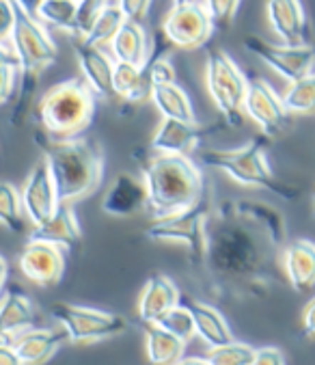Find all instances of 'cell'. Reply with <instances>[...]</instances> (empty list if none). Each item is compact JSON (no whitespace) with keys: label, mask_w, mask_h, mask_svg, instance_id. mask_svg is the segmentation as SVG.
<instances>
[{"label":"cell","mask_w":315,"mask_h":365,"mask_svg":"<svg viewBox=\"0 0 315 365\" xmlns=\"http://www.w3.org/2000/svg\"><path fill=\"white\" fill-rule=\"evenodd\" d=\"M9 39L22 63V85L11 113V125L20 128L31 115L41 74L50 65H54L58 52L46 24L31 9H26L20 0H16V26Z\"/></svg>","instance_id":"4"},{"label":"cell","mask_w":315,"mask_h":365,"mask_svg":"<svg viewBox=\"0 0 315 365\" xmlns=\"http://www.w3.org/2000/svg\"><path fill=\"white\" fill-rule=\"evenodd\" d=\"M244 113L257 123L264 136L270 140L283 136L289 125V110L285 108V102L277 91L262 78H249V93L244 102Z\"/></svg>","instance_id":"11"},{"label":"cell","mask_w":315,"mask_h":365,"mask_svg":"<svg viewBox=\"0 0 315 365\" xmlns=\"http://www.w3.org/2000/svg\"><path fill=\"white\" fill-rule=\"evenodd\" d=\"M205 87L218 113L222 115L224 123L233 128L242 125V113H244V102L249 93V78L242 74V69L235 65V61L220 48L207 50Z\"/></svg>","instance_id":"8"},{"label":"cell","mask_w":315,"mask_h":365,"mask_svg":"<svg viewBox=\"0 0 315 365\" xmlns=\"http://www.w3.org/2000/svg\"><path fill=\"white\" fill-rule=\"evenodd\" d=\"M281 264L289 285L296 292L306 294L315 287V242L300 238L285 245L281 253Z\"/></svg>","instance_id":"23"},{"label":"cell","mask_w":315,"mask_h":365,"mask_svg":"<svg viewBox=\"0 0 315 365\" xmlns=\"http://www.w3.org/2000/svg\"><path fill=\"white\" fill-rule=\"evenodd\" d=\"M35 148L41 152L54 178L61 203H76L98 190L106 171L104 150L93 136L52 138L43 130L33 132Z\"/></svg>","instance_id":"2"},{"label":"cell","mask_w":315,"mask_h":365,"mask_svg":"<svg viewBox=\"0 0 315 365\" xmlns=\"http://www.w3.org/2000/svg\"><path fill=\"white\" fill-rule=\"evenodd\" d=\"M143 180L147 184V210L155 216H169L192 207L205 195V182L190 156L134 150Z\"/></svg>","instance_id":"3"},{"label":"cell","mask_w":315,"mask_h":365,"mask_svg":"<svg viewBox=\"0 0 315 365\" xmlns=\"http://www.w3.org/2000/svg\"><path fill=\"white\" fill-rule=\"evenodd\" d=\"M95 91L85 78H69L50 87L33 110L39 130L52 138H76L87 134L95 119Z\"/></svg>","instance_id":"5"},{"label":"cell","mask_w":315,"mask_h":365,"mask_svg":"<svg viewBox=\"0 0 315 365\" xmlns=\"http://www.w3.org/2000/svg\"><path fill=\"white\" fill-rule=\"evenodd\" d=\"M175 365H212L207 356H182Z\"/></svg>","instance_id":"45"},{"label":"cell","mask_w":315,"mask_h":365,"mask_svg":"<svg viewBox=\"0 0 315 365\" xmlns=\"http://www.w3.org/2000/svg\"><path fill=\"white\" fill-rule=\"evenodd\" d=\"M242 46L249 54L266 63L270 69H274L279 76H283L289 83L309 76L315 65V43L289 46V43H272L259 35H247L242 39Z\"/></svg>","instance_id":"10"},{"label":"cell","mask_w":315,"mask_h":365,"mask_svg":"<svg viewBox=\"0 0 315 365\" xmlns=\"http://www.w3.org/2000/svg\"><path fill=\"white\" fill-rule=\"evenodd\" d=\"M192 3H199V0H173V5H192Z\"/></svg>","instance_id":"47"},{"label":"cell","mask_w":315,"mask_h":365,"mask_svg":"<svg viewBox=\"0 0 315 365\" xmlns=\"http://www.w3.org/2000/svg\"><path fill=\"white\" fill-rule=\"evenodd\" d=\"M29 240L56 245V247L69 249V251L81 247L83 230H81V223H78V216H76L71 203H61L52 218H48L43 225L33 227V232L29 234Z\"/></svg>","instance_id":"20"},{"label":"cell","mask_w":315,"mask_h":365,"mask_svg":"<svg viewBox=\"0 0 315 365\" xmlns=\"http://www.w3.org/2000/svg\"><path fill=\"white\" fill-rule=\"evenodd\" d=\"M35 16L50 29L65 31L76 37L78 33V3L76 0H41Z\"/></svg>","instance_id":"30"},{"label":"cell","mask_w":315,"mask_h":365,"mask_svg":"<svg viewBox=\"0 0 315 365\" xmlns=\"http://www.w3.org/2000/svg\"><path fill=\"white\" fill-rule=\"evenodd\" d=\"M123 11V16L130 20V22H145L147 14H149V7H151V0H119L117 3Z\"/></svg>","instance_id":"40"},{"label":"cell","mask_w":315,"mask_h":365,"mask_svg":"<svg viewBox=\"0 0 315 365\" xmlns=\"http://www.w3.org/2000/svg\"><path fill=\"white\" fill-rule=\"evenodd\" d=\"M50 316L69 333L71 344H93L128 331V320L123 316L95 307L54 303L50 305Z\"/></svg>","instance_id":"9"},{"label":"cell","mask_w":315,"mask_h":365,"mask_svg":"<svg viewBox=\"0 0 315 365\" xmlns=\"http://www.w3.org/2000/svg\"><path fill=\"white\" fill-rule=\"evenodd\" d=\"M0 365H24V361L11 344L3 341V346H0Z\"/></svg>","instance_id":"44"},{"label":"cell","mask_w":315,"mask_h":365,"mask_svg":"<svg viewBox=\"0 0 315 365\" xmlns=\"http://www.w3.org/2000/svg\"><path fill=\"white\" fill-rule=\"evenodd\" d=\"M22 85V63L11 39H0V102L9 104Z\"/></svg>","instance_id":"31"},{"label":"cell","mask_w":315,"mask_h":365,"mask_svg":"<svg viewBox=\"0 0 315 365\" xmlns=\"http://www.w3.org/2000/svg\"><path fill=\"white\" fill-rule=\"evenodd\" d=\"M285 108L291 115H315V74L296 81L283 93Z\"/></svg>","instance_id":"33"},{"label":"cell","mask_w":315,"mask_h":365,"mask_svg":"<svg viewBox=\"0 0 315 365\" xmlns=\"http://www.w3.org/2000/svg\"><path fill=\"white\" fill-rule=\"evenodd\" d=\"M22 190V199H24V207H26V216L33 227L43 225L48 218L54 216V212L61 205V197L54 184V178L50 173V167L46 160H39L29 178L24 180Z\"/></svg>","instance_id":"14"},{"label":"cell","mask_w":315,"mask_h":365,"mask_svg":"<svg viewBox=\"0 0 315 365\" xmlns=\"http://www.w3.org/2000/svg\"><path fill=\"white\" fill-rule=\"evenodd\" d=\"M125 22H128V18L123 16L121 7L119 5H108L106 11L98 18V22L89 31V35L85 37V41H89L93 46H100V48L110 46Z\"/></svg>","instance_id":"34"},{"label":"cell","mask_w":315,"mask_h":365,"mask_svg":"<svg viewBox=\"0 0 315 365\" xmlns=\"http://www.w3.org/2000/svg\"><path fill=\"white\" fill-rule=\"evenodd\" d=\"M302 331L306 337L315 339V297L302 309Z\"/></svg>","instance_id":"43"},{"label":"cell","mask_w":315,"mask_h":365,"mask_svg":"<svg viewBox=\"0 0 315 365\" xmlns=\"http://www.w3.org/2000/svg\"><path fill=\"white\" fill-rule=\"evenodd\" d=\"M266 14L272 31L283 43H309V24L300 0H266Z\"/></svg>","instance_id":"19"},{"label":"cell","mask_w":315,"mask_h":365,"mask_svg":"<svg viewBox=\"0 0 315 365\" xmlns=\"http://www.w3.org/2000/svg\"><path fill=\"white\" fill-rule=\"evenodd\" d=\"M184 305L190 309V314L195 318L197 335L207 344V348H216V346H224V344L233 341L229 322L214 305H207L201 301H184Z\"/></svg>","instance_id":"25"},{"label":"cell","mask_w":315,"mask_h":365,"mask_svg":"<svg viewBox=\"0 0 315 365\" xmlns=\"http://www.w3.org/2000/svg\"><path fill=\"white\" fill-rule=\"evenodd\" d=\"M149 195L147 184L143 178H136L134 173H119L102 199V212L115 218H128L147 207Z\"/></svg>","instance_id":"17"},{"label":"cell","mask_w":315,"mask_h":365,"mask_svg":"<svg viewBox=\"0 0 315 365\" xmlns=\"http://www.w3.org/2000/svg\"><path fill=\"white\" fill-rule=\"evenodd\" d=\"M37 322L35 305L22 287H5L3 305H0V331L3 341L11 344L20 333L31 331Z\"/></svg>","instance_id":"21"},{"label":"cell","mask_w":315,"mask_h":365,"mask_svg":"<svg viewBox=\"0 0 315 365\" xmlns=\"http://www.w3.org/2000/svg\"><path fill=\"white\" fill-rule=\"evenodd\" d=\"M214 199L205 195L188 210L153 218L145 230V236L155 242H180L188 249V257L195 268L205 266L210 247V218L214 214Z\"/></svg>","instance_id":"7"},{"label":"cell","mask_w":315,"mask_h":365,"mask_svg":"<svg viewBox=\"0 0 315 365\" xmlns=\"http://www.w3.org/2000/svg\"><path fill=\"white\" fill-rule=\"evenodd\" d=\"M268 140L270 138L262 134V136L249 140L244 148L203 150L199 154V158L207 169L227 173L233 182H238L242 186L266 190L270 195H277L281 201H296L300 197V188L279 180L274 175V171L270 169V163L266 158Z\"/></svg>","instance_id":"6"},{"label":"cell","mask_w":315,"mask_h":365,"mask_svg":"<svg viewBox=\"0 0 315 365\" xmlns=\"http://www.w3.org/2000/svg\"><path fill=\"white\" fill-rule=\"evenodd\" d=\"M231 212L235 214H240L244 218H249V221L257 223L259 227H264L277 245L285 247V240H287V223H285V218L283 214L264 203V201H257V199H227L222 201Z\"/></svg>","instance_id":"24"},{"label":"cell","mask_w":315,"mask_h":365,"mask_svg":"<svg viewBox=\"0 0 315 365\" xmlns=\"http://www.w3.org/2000/svg\"><path fill=\"white\" fill-rule=\"evenodd\" d=\"M229 123H199V121H180V119H165L158 125L151 136V150L160 154H177L190 156L203 138L210 134L220 132Z\"/></svg>","instance_id":"13"},{"label":"cell","mask_w":315,"mask_h":365,"mask_svg":"<svg viewBox=\"0 0 315 365\" xmlns=\"http://www.w3.org/2000/svg\"><path fill=\"white\" fill-rule=\"evenodd\" d=\"M20 3L26 7V9H31L33 14H35V9L39 7V3H41V0H20Z\"/></svg>","instance_id":"46"},{"label":"cell","mask_w":315,"mask_h":365,"mask_svg":"<svg viewBox=\"0 0 315 365\" xmlns=\"http://www.w3.org/2000/svg\"><path fill=\"white\" fill-rule=\"evenodd\" d=\"M110 3L108 0H81L78 3V33L76 37L85 39L89 35V31L93 29V24L98 22V18L106 11Z\"/></svg>","instance_id":"39"},{"label":"cell","mask_w":315,"mask_h":365,"mask_svg":"<svg viewBox=\"0 0 315 365\" xmlns=\"http://www.w3.org/2000/svg\"><path fill=\"white\" fill-rule=\"evenodd\" d=\"M242 0H203V7L216 29H229L238 16Z\"/></svg>","instance_id":"38"},{"label":"cell","mask_w":315,"mask_h":365,"mask_svg":"<svg viewBox=\"0 0 315 365\" xmlns=\"http://www.w3.org/2000/svg\"><path fill=\"white\" fill-rule=\"evenodd\" d=\"M162 329H167L169 333H173V335H177L180 339H184L186 344L197 335V327H195V318H192V314H190V309L184 305V303H180L177 307H173L160 322Z\"/></svg>","instance_id":"37"},{"label":"cell","mask_w":315,"mask_h":365,"mask_svg":"<svg viewBox=\"0 0 315 365\" xmlns=\"http://www.w3.org/2000/svg\"><path fill=\"white\" fill-rule=\"evenodd\" d=\"M115 93H117V98H121V100H125L130 104H140L147 98L151 100L153 87L147 81L143 67L117 61V67H115Z\"/></svg>","instance_id":"28"},{"label":"cell","mask_w":315,"mask_h":365,"mask_svg":"<svg viewBox=\"0 0 315 365\" xmlns=\"http://www.w3.org/2000/svg\"><path fill=\"white\" fill-rule=\"evenodd\" d=\"M313 216H315V192H313Z\"/></svg>","instance_id":"48"},{"label":"cell","mask_w":315,"mask_h":365,"mask_svg":"<svg viewBox=\"0 0 315 365\" xmlns=\"http://www.w3.org/2000/svg\"><path fill=\"white\" fill-rule=\"evenodd\" d=\"M3 9V26H0V39H9L16 26V0H0Z\"/></svg>","instance_id":"41"},{"label":"cell","mask_w":315,"mask_h":365,"mask_svg":"<svg viewBox=\"0 0 315 365\" xmlns=\"http://www.w3.org/2000/svg\"><path fill=\"white\" fill-rule=\"evenodd\" d=\"M151 102L155 108L160 110L165 119H180V121H197L192 102L188 93L175 83V85H162V87H153Z\"/></svg>","instance_id":"29"},{"label":"cell","mask_w":315,"mask_h":365,"mask_svg":"<svg viewBox=\"0 0 315 365\" xmlns=\"http://www.w3.org/2000/svg\"><path fill=\"white\" fill-rule=\"evenodd\" d=\"M255 354H257V348L233 339L224 346L210 348L207 359L212 365H253Z\"/></svg>","instance_id":"35"},{"label":"cell","mask_w":315,"mask_h":365,"mask_svg":"<svg viewBox=\"0 0 315 365\" xmlns=\"http://www.w3.org/2000/svg\"><path fill=\"white\" fill-rule=\"evenodd\" d=\"M186 341L169 333L160 324H147L145 350L151 365H175L184 356Z\"/></svg>","instance_id":"27"},{"label":"cell","mask_w":315,"mask_h":365,"mask_svg":"<svg viewBox=\"0 0 315 365\" xmlns=\"http://www.w3.org/2000/svg\"><path fill=\"white\" fill-rule=\"evenodd\" d=\"M143 71H145L147 81L151 83V87H162V85H175L177 83L175 65L162 50H155L147 58V63L143 65Z\"/></svg>","instance_id":"36"},{"label":"cell","mask_w":315,"mask_h":365,"mask_svg":"<svg viewBox=\"0 0 315 365\" xmlns=\"http://www.w3.org/2000/svg\"><path fill=\"white\" fill-rule=\"evenodd\" d=\"M214 22L207 16L205 7L199 3L192 5H173L169 16L162 22V33L171 46L182 50H197L205 46L214 33Z\"/></svg>","instance_id":"12"},{"label":"cell","mask_w":315,"mask_h":365,"mask_svg":"<svg viewBox=\"0 0 315 365\" xmlns=\"http://www.w3.org/2000/svg\"><path fill=\"white\" fill-rule=\"evenodd\" d=\"M73 54L81 67V74L87 81V85L95 91L98 98L110 100L117 98L115 93V67L117 61L110 56L104 48L93 46L81 37H73Z\"/></svg>","instance_id":"15"},{"label":"cell","mask_w":315,"mask_h":365,"mask_svg":"<svg viewBox=\"0 0 315 365\" xmlns=\"http://www.w3.org/2000/svg\"><path fill=\"white\" fill-rule=\"evenodd\" d=\"M20 270L22 274L43 287L58 285L65 274V253L56 245L33 242L29 240L20 253Z\"/></svg>","instance_id":"16"},{"label":"cell","mask_w":315,"mask_h":365,"mask_svg":"<svg viewBox=\"0 0 315 365\" xmlns=\"http://www.w3.org/2000/svg\"><path fill=\"white\" fill-rule=\"evenodd\" d=\"M253 365H285V356H283V352L279 348L266 346V348L257 350Z\"/></svg>","instance_id":"42"},{"label":"cell","mask_w":315,"mask_h":365,"mask_svg":"<svg viewBox=\"0 0 315 365\" xmlns=\"http://www.w3.org/2000/svg\"><path fill=\"white\" fill-rule=\"evenodd\" d=\"M76 3H81V0H76Z\"/></svg>","instance_id":"49"},{"label":"cell","mask_w":315,"mask_h":365,"mask_svg":"<svg viewBox=\"0 0 315 365\" xmlns=\"http://www.w3.org/2000/svg\"><path fill=\"white\" fill-rule=\"evenodd\" d=\"M26 218L22 190H18V186L11 182H3L0 186V221L9 232L22 234L26 230Z\"/></svg>","instance_id":"32"},{"label":"cell","mask_w":315,"mask_h":365,"mask_svg":"<svg viewBox=\"0 0 315 365\" xmlns=\"http://www.w3.org/2000/svg\"><path fill=\"white\" fill-rule=\"evenodd\" d=\"M180 305V289L171 277L158 272L151 274L138 297V318L145 324H158L173 307Z\"/></svg>","instance_id":"18"},{"label":"cell","mask_w":315,"mask_h":365,"mask_svg":"<svg viewBox=\"0 0 315 365\" xmlns=\"http://www.w3.org/2000/svg\"><path fill=\"white\" fill-rule=\"evenodd\" d=\"M69 339V333L61 329H31L20 333L11 346L22 356L24 365H43L48 363Z\"/></svg>","instance_id":"22"},{"label":"cell","mask_w":315,"mask_h":365,"mask_svg":"<svg viewBox=\"0 0 315 365\" xmlns=\"http://www.w3.org/2000/svg\"><path fill=\"white\" fill-rule=\"evenodd\" d=\"M113 56L119 63H132L143 67L147 63V58L151 56L149 52V37L147 31L140 22H125L123 29L119 31V35L115 37V41L110 43Z\"/></svg>","instance_id":"26"},{"label":"cell","mask_w":315,"mask_h":365,"mask_svg":"<svg viewBox=\"0 0 315 365\" xmlns=\"http://www.w3.org/2000/svg\"><path fill=\"white\" fill-rule=\"evenodd\" d=\"M207 232L205 268L220 297L240 301L262 299L281 285L279 253L285 247L277 245L264 227L218 203Z\"/></svg>","instance_id":"1"}]
</instances>
